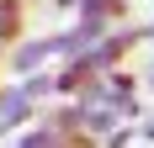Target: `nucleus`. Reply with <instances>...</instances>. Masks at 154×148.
Listing matches in <instances>:
<instances>
[{"instance_id":"f03ea898","label":"nucleus","mask_w":154,"mask_h":148,"mask_svg":"<svg viewBox=\"0 0 154 148\" xmlns=\"http://www.w3.org/2000/svg\"><path fill=\"white\" fill-rule=\"evenodd\" d=\"M21 21H27L21 0H0V48L11 43V37H21Z\"/></svg>"},{"instance_id":"f257e3e1","label":"nucleus","mask_w":154,"mask_h":148,"mask_svg":"<svg viewBox=\"0 0 154 148\" xmlns=\"http://www.w3.org/2000/svg\"><path fill=\"white\" fill-rule=\"evenodd\" d=\"M43 58H53V37H37V43H21V48L11 53V69H16V74H32V69H37Z\"/></svg>"},{"instance_id":"39448f33","label":"nucleus","mask_w":154,"mask_h":148,"mask_svg":"<svg viewBox=\"0 0 154 148\" xmlns=\"http://www.w3.org/2000/svg\"><path fill=\"white\" fill-rule=\"evenodd\" d=\"M149 37H154V27H149Z\"/></svg>"},{"instance_id":"20e7f679","label":"nucleus","mask_w":154,"mask_h":148,"mask_svg":"<svg viewBox=\"0 0 154 148\" xmlns=\"http://www.w3.org/2000/svg\"><path fill=\"white\" fill-rule=\"evenodd\" d=\"M80 16H91V21H106V27H117V21H122V0H80Z\"/></svg>"},{"instance_id":"7ed1b4c3","label":"nucleus","mask_w":154,"mask_h":148,"mask_svg":"<svg viewBox=\"0 0 154 148\" xmlns=\"http://www.w3.org/2000/svg\"><path fill=\"white\" fill-rule=\"evenodd\" d=\"M27 111H32V101L21 95V90H5V95H0V127H16V122H27Z\"/></svg>"}]
</instances>
